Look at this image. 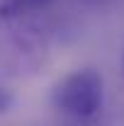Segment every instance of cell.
Instances as JSON below:
<instances>
[{"instance_id": "obj_1", "label": "cell", "mask_w": 124, "mask_h": 126, "mask_svg": "<svg viewBox=\"0 0 124 126\" xmlns=\"http://www.w3.org/2000/svg\"><path fill=\"white\" fill-rule=\"evenodd\" d=\"M54 104L68 116L90 119L102 107V75L93 68L68 73L54 87Z\"/></svg>"}, {"instance_id": "obj_2", "label": "cell", "mask_w": 124, "mask_h": 126, "mask_svg": "<svg viewBox=\"0 0 124 126\" xmlns=\"http://www.w3.org/2000/svg\"><path fill=\"white\" fill-rule=\"evenodd\" d=\"M27 12L24 10V5H22V0H0V19H17V17H22Z\"/></svg>"}, {"instance_id": "obj_3", "label": "cell", "mask_w": 124, "mask_h": 126, "mask_svg": "<svg viewBox=\"0 0 124 126\" xmlns=\"http://www.w3.org/2000/svg\"><path fill=\"white\" fill-rule=\"evenodd\" d=\"M51 2H54V0H22V5H24L27 12H32V10H44Z\"/></svg>"}, {"instance_id": "obj_4", "label": "cell", "mask_w": 124, "mask_h": 126, "mask_svg": "<svg viewBox=\"0 0 124 126\" xmlns=\"http://www.w3.org/2000/svg\"><path fill=\"white\" fill-rule=\"evenodd\" d=\"M10 104H12V94H10V90L0 87V114H5V111L10 109Z\"/></svg>"}, {"instance_id": "obj_5", "label": "cell", "mask_w": 124, "mask_h": 126, "mask_svg": "<svg viewBox=\"0 0 124 126\" xmlns=\"http://www.w3.org/2000/svg\"><path fill=\"white\" fill-rule=\"evenodd\" d=\"M122 68H124V56H122Z\"/></svg>"}]
</instances>
